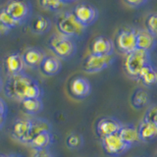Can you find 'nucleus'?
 Returning a JSON list of instances; mask_svg holds the SVG:
<instances>
[{"label":"nucleus","instance_id":"1","mask_svg":"<svg viewBox=\"0 0 157 157\" xmlns=\"http://www.w3.org/2000/svg\"><path fill=\"white\" fill-rule=\"evenodd\" d=\"M56 27L58 33L71 38L81 37L86 33V28L78 21L72 11L61 12L56 17Z\"/></svg>","mask_w":157,"mask_h":157},{"label":"nucleus","instance_id":"2","mask_svg":"<svg viewBox=\"0 0 157 157\" xmlns=\"http://www.w3.org/2000/svg\"><path fill=\"white\" fill-rule=\"evenodd\" d=\"M48 47L57 58L67 60L72 58L77 52V44L74 38L61 33H54L48 40Z\"/></svg>","mask_w":157,"mask_h":157},{"label":"nucleus","instance_id":"3","mask_svg":"<svg viewBox=\"0 0 157 157\" xmlns=\"http://www.w3.org/2000/svg\"><path fill=\"white\" fill-rule=\"evenodd\" d=\"M34 78L26 73H21L18 75L11 76L8 78L6 83L3 86L5 94H6L10 99L20 101L24 100V94L26 91V88L33 82Z\"/></svg>","mask_w":157,"mask_h":157},{"label":"nucleus","instance_id":"4","mask_svg":"<svg viewBox=\"0 0 157 157\" xmlns=\"http://www.w3.org/2000/svg\"><path fill=\"white\" fill-rule=\"evenodd\" d=\"M150 64V53L136 48L134 51L126 54L125 71L132 78H137L141 69Z\"/></svg>","mask_w":157,"mask_h":157},{"label":"nucleus","instance_id":"5","mask_svg":"<svg viewBox=\"0 0 157 157\" xmlns=\"http://www.w3.org/2000/svg\"><path fill=\"white\" fill-rule=\"evenodd\" d=\"M3 8L21 25L26 23L32 15L31 3L26 0H9Z\"/></svg>","mask_w":157,"mask_h":157},{"label":"nucleus","instance_id":"6","mask_svg":"<svg viewBox=\"0 0 157 157\" xmlns=\"http://www.w3.org/2000/svg\"><path fill=\"white\" fill-rule=\"evenodd\" d=\"M115 57L113 54L111 55H94L90 54L82 63V70L87 74H94L104 70L107 67L112 65Z\"/></svg>","mask_w":157,"mask_h":157},{"label":"nucleus","instance_id":"7","mask_svg":"<svg viewBox=\"0 0 157 157\" xmlns=\"http://www.w3.org/2000/svg\"><path fill=\"white\" fill-rule=\"evenodd\" d=\"M116 46L119 51L128 54L136 49V29L124 28L120 29L116 36Z\"/></svg>","mask_w":157,"mask_h":157},{"label":"nucleus","instance_id":"8","mask_svg":"<svg viewBox=\"0 0 157 157\" xmlns=\"http://www.w3.org/2000/svg\"><path fill=\"white\" fill-rule=\"evenodd\" d=\"M101 144L104 151L110 156H120L131 148L118 134L107 136L101 139Z\"/></svg>","mask_w":157,"mask_h":157},{"label":"nucleus","instance_id":"9","mask_svg":"<svg viewBox=\"0 0 157 157\" xmlns=\"http://www.w3.org/2000/svg\"><path fill=\"white\" fill-rule=\"evenodd\" d=\"M72 12L76 19L85 28L91 26L98 18L97 9L93 5L88 3L78 4Z\"/></svg>","mask_w":157,"mask_h":157},{"label":"nucleus","instance_id":"10","mask_svg":"<svg viewBox=\"0 0 157 157\" xmlns=\"http://www.w3.org/2000/svg\"><path fill=\"white\" fill-rule=\"evenodd\" d=\"M122 123L112 117H104L101 118L96 123V134L98 136L102 139L107 136H111L114 134H118L122 128Z\"/></svg>","mask_w":157,"mask_h":157},{"label":"nucleus","instance_id":"11","mask_svg":"<svg viewBox=\"0 0 157 157\" xmlns=\"http://www.w3.org/2000/svg\"><path fill=\"white\" fill-rule=\"evenodd\" d=\"M69 91L73 97L77 99H83L90 94L91 85L87 78L83 77H76L70 82Z\"/></svg>","mask_w":157,"mask_h":157},{"label":"nucleus","instance_id":"12","mask_svg":"<svg viewBox=\"0 0 157 157\" xmlns=\"http://www.w3.org/2000/svg\"><path fill=\"white\" fill-rule=\"evenodd\" d=\"M45 56V52L38 47H29L22 54L25 65L32 69L39 68Z\"/></svg>","mask_w":157,"mask_h":157},{"label":"nucleus","instance_id":"13","mask_svg":"<svg viewBox=\"0 0 157 157\" xmlns=\"http://www.w3.org/2000/svg\"><path fill=\"white\" fill-rule=\"evenodd\" d=\"M4 66L9 77L24 73L25 67H26L22 54L18 52H14L7 55V57L4 60Z\"/></svg>","mask_w":157,"mask_h":157},{"label":"nucleus","instance_id":"14","mask_svg":"<svg viewBox=\"0 0 157 157\" xmlns=\"http://www.w3.org/2000/svg\"><path fill=\"white\" fill-rule=\"evenodd\" d=\"M114 51V44L111 39L105 36H97L90 44V53L94 55H111Z\"/></svg>","mask_w":157,"mask_h":157},{"label":"nucleus","instance_id":"15","mask_svg":"<svg viewBox=\"0 0 157 157\" xmlns=\"http://www.w3.org/2000/svg\"><path fill=\"white\" fill-rule=\"evenodd\" d=\"M156 45V36L147 29L136 31V48L149 52L153 50Z\"/></svg>","mask_w":157,"mask_h":157},{"label":"nucleus","instance_id":"16","mask_svg":"<svg viewBox=\"0 0 157 157\" xmlns=\"http://www.w3.org/2000/svg\"><path fill=\"white\" fill-rule=\"evenodd\" d=\"M39 69L44 76L53 77L61 71L62 63L60 59L56 56H45L39 66Z\"/></svg>","mask_w":157,"mask_h":157},{"label":"nucleus","instance_id":"17","mask_svg":"<svg viewBox=\"0 0 157 157\" xmlns=\"http://www.w3.org/2000/svg\"><path fill=\"white\" fill-rule=\"evenodd\" d=\"M118 135L125 141L128 145L131 147L132 145L139 144L140 141V136H139V131H137V127L132 125V124H127V125H122V128L120 129Z\"/></svg>","mask_w":157,"mask_h":157},{"label":"nucleus","instance_id":"18","mask_svg":"<svg viewBox=\"0 0 157 157\" xmlns=\"http://www.w3.org/2000/svg\"><path fill=\"white\" fill-rule=\"evenodd\" d=\"M32 127V119H17L12 128V136L16 140L23 142L29 135Z\"/></svg>","mask_w":157,"mask_h":157},{"label":"nucleus","instance_id":"19","mask_svg":"<svg viewBox=\"0 0 157 157\" xmlns=\"http://www.w3.org/2000/svg\"><path fill=\"white\" fill-rule=\"evenodd\" d=\"M137 131H139L140 141L148 142L157 137V127L153 123L146 120L145 118L140 121L139 127H137Z\"/></svg>","mask_w":157,"mask_h":157},{"label":"nucleus","instance_id":"20","mask_svg":"<svg viewBox=\"0 0 157 157\" xmlns=\"http://www.w3.org/2000/svg\"><path fill=\"white\" fill-rule=\"evenodd\" d=\"M45 131H51V125L47 120L42 119V118H34L32 119V127L29 130V135L23 141V144H29L33 137H36L42 132Z\"/></svg>","mask_w":157,"mask_h":157},{"label":"nucleus","instance_id":"21","mask_svg":"<svg viewBox=\"0 0 157 157\" xmlns=\"http://www.w3.org/2000/svg\"><path fill=\"white\" fill-rule=\"evenodd\" d=\"M52 142H53V136L51 134V131H45L40 132L36 137H33L28 144L34 151H36V150L47 149L51 145Z\"/></svg>","mask_w":157,"mask_h":157},{"label":"nucleus","instance_id":"22","mask_svg":"<svg viewBox=\"0 0 157 157\" xmlns=\"http://www.w3.org/2000/svg\"><path fill=\"white\" fill-rule=\"evenodd\" d=\"M51 29V21L47 17L38 15L31 23V31L36 34H44Z\"/></svg>","mask_w":157,"mask_h":157},{"label":"nucleus","instance_id":"23","mask_svg":"<svg viewBox=\"0 0 157 157\" xmlns=\"http://www.w3.org/2000/svg\"><path fill=\"white\" fill-rule=\"evenodd\" d=\"M140 81L146 86H152L157 85V70L151 65V63L141 69L139 74Z\"/></svg>","mask_w":157,"mask_h":157},{"label":"nucleus","instance_id":"24","mask_svg":"<svg viewBox=\"0 0 157 157\" xmlns=\"http://www.w3.org/2000/svg\"><path fill=\"white\" fill-rule=\"evenodd\" d=\"M22 109L29 115H36L43 109L41 98H31L21 101Z\"/></svg>","mask_w":157,"mask_h":157},{"label":"nucleus","instance_id":"25","mask_svg":"<svg viewBox=\"0 0 157 157\" xmlns=\"http://www.w3.org/2000/svg\"><path fill=\"white\" fill-rule=\"evenodd\" d=\"M149 103V95L144 90H137L135 91L132 97V105L136 109H141L148 105Z\"/></svg>","mask_w":157,"mask_h":157},{"label":"nucleus","instance_id":"26","mask_svg":"<svg viewBox=\"0 0 157 157\" xmlns=\"http://www.w3.org/2000/svg\"><path fill=\"white\" fill-rule=\"evenodd\" d=\"M66 145L70 149H78L83 145V137L78 132H72L66 139Z\"/></svg>","mask_w":157,"mask_h":157},{"label":"nucleus","instance_id":"27","mask_svg":"<svg viewBox=\"0 0 157 157\" xmlns=\"http://www.w3.org/2000/svg\"><path fill=\"white\" fill-rule=\"evenodd\" d=\"M0 22H1L5 27H7L9 29H12L22 26L19 22H17L16 20H14L11 16H10V15L4 10V8L0 9Z\"/></svg>","mask_w":157,"mask_h":157},{"label":"nucleus","instance_id":"28","mask_svg":"<svg viewBox=\"0 0 157 157\" xmlns=\"http://www.w3.org/2000/svg\"><path fill=\"white\" fill-rule=\"evenodd\" d=\"M38 1L41 8L50 12L58 11L59 8L63 4L62 0H38Z\"/></svg>","mask_w":157,"mask_h":157},{"label":"nucleus","instance_id":"29","mask_svg":"<svg viewBox=\"0 0 157 157\" xmlns=\"http://www.w3.org/2000/svg\"><path fill=\"white\" fill-rule=\"evenodd\" d=\"M146 29L154 36H157V13L150 14L145 20Z\"/></svg>","mask_w":157,"mask_h":157},{"label":"nucleus","instance_id":"30","mask_svg":"<svg viewBox=\"0 0 157 157\" xmlns=\"http://www.w3.org/2000/svg\"><path fill=\"white\" fill-rule=\"evenodd\" d=\"M144 118L157 127V105H152L147 109Z\"/></svg>","mask_w":157,"mask_h":157},{"label":"nucleus","instance_id":"31","mask_svg":"<svg viewBox=\"0 0 157 157\" xmlns=\"http://www.w3.org/2000/svg\"><path fill=\"white\" fill-rule=\"evenodd\" d=\"M124 1L131 7L137 8L148 2V0H124Z\"/></svg>","mask_w":157,"mask_h":157},{"label":"nucleus","instance_id":"32","mask_svg":"<svg viewBox=\"0 0 157 157\" xmlns=\"http://www.w3.org/2000/svg\"><path fill=\"white\" fill-rule=\"evenodd\" d=\"M33 157H54V156L47 149H43V150L34 151Z\"/></svg>","mask_w":157,"mask_h":157},{"label":"nucleus","instance_id":"33","mask_svg":"<svg viewBox=\"0 0 157 157\" xmlns=\"http://www.w3.org/2000/svg\"><path fill=\"white\" fill-rule=\"evenodd\" d=\"M7 111H8V108L6 105V102L0 97V116H6Z\"/></svg>","mask_w":157,"mask_h":157},{"label":"nucleus","instance_id":"34","mask_svg":"<svg viewBox=\"0 0 157 157\" xmlns=\"http://www.w3.org/2000/svg\"><path fill=\"white\" fill-rule=\"evenodd\" d=\"M10 31H11V29H9L7 27H5L4 25L0 22V36H6V34H8L10 33Z\"/></svg>","mask_w":157,"mask_h":157},{"label":"nucleus","instance_id":"35","mask_svg":"<svg viewBox=\"0 0 157 157\" xmlns=\"http://www.w3.org/2000/svg\"><path fill=\"white\" fill-rule=\"evenodd\" d=\"M5 123H6V116H0V131L2 130Z\"/></svg>","mask_w":157,"mask_h":157},{"label":"nucleus","instance_id":"36","mask_svg":"<svg viewBox=\"0 0 157 157\" xmlns=\"http://www.w3.org/2000/svg\"><path fill=\"white\" fill-rule=\"evenodd\" d=\"M76 0H62V3L63 4H69V3H73L75 2Z\"/></svg>","mask_w":157,"mask_h":157},{"label":"nucleus","instance_id":"37","mask_svg":"<svg viewBox=\"0 0 157 157\" xmlns=\"http://www.w3.org/2000/svg\"><path fill=\"white\" fill-rule=\"evenodd\" d=\"M7 157H23V156H21L20 154H17V153H13V154H9Z\"/></svg>","mask_w":157,"mask_h":157},{"label":"nucleus","instance_id":"38","mask_svg":"<svg viewBox=\"0 0 157 157\" xmlns=\"http://www.w3.org/2000/svg\"><path fill=\"white\" fill-rule=\"evenodd\" d=\"M4 86V83H3V81H2V78L0 77V91H1V90L3 88Z\"/></svg>","mask_w":157,"mask_h":157},{"label":"nucleus","instance_id":"39","mask_svg":"<svg viewBox=\"0 0 157 157\" xmlns=\"http://www.w3.org/2000/svg\"><path fill=\"white\" fill-rule=\"evenodd\" d=\"M0 157H7L6 155H4V154H1V153H0Z\"/></svg>","mask_w":157,"mask_h":157},{"label":"nucleus","instance_id":"40","mask_svg":"<svg viewBox=\"0 0 157 157\" xmlns=\"http://www.w3.org/2000/svg\"><path fill=\"white\" fill-rule=\"evenodd\" d=\"M156 157H157V155H156Z\"/></svg>","mask_w":157,"mask_h":157}]
</instances>
